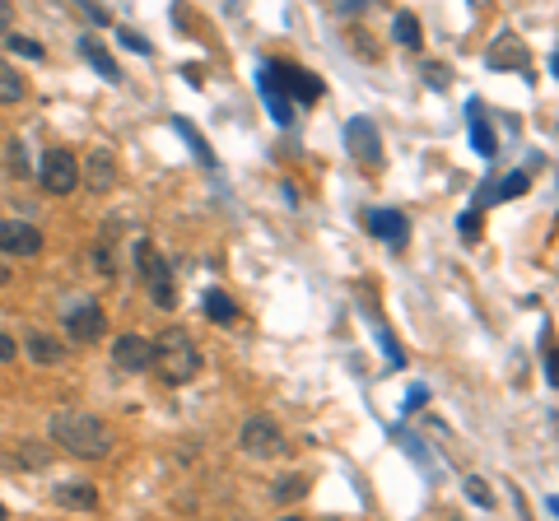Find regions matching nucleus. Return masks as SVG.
<instances>
[{"label": "nucleus", "instance_id": "obj_17", "mask_svg": "<svg viewBox=\"0 0 559 521\" xmlns=\"http://www.w3.org/2000/svg\"><path fill=\"white\" fill-rule=\"evenodd\" d=\"M261 94H266V103H271V112H275V121H280V126H289V121H294V107L275 94V84H271V75H266V70H261Z\"/></svg>", "mask_w": 559, "mask_h": 521}, {"label": "nucleus", "instance_id": "obj_10", "mask_svg": "<svg viewBox=\"0 0 559 521\" xmlns=\"http://www.w3.org/2000/svg\"><path fill=\"white\" fill-rule=\"evenodd\" d=\"M52 498L61 503V508H75V512H94L98 508L94 484H61V489H52Z\"/></svg>", "mask_w": 559, "mask_h": 521}, {"label": "nucleus", "instance_id": "obj_15", "mask_svg": "<svg viewBox=\"0 0 559 521\" xmlns=\"http://www.w3.org/2000/svg\"><path fill=\"white\" fill-rule=\"evenodd\" d=\"M201 308H205V317L224 321V326H229V321L238 317V308H233V298H229V294H219V289H215V294H205V298H201Z\"/></svg>", "mask_w": 559, "mask_h": 521}, {"label": "nucleus", "instance_id": "obj_33", "mask_svg": "<svg viewBox=\"0 0 559 521\" xmlns=\"http://www.w3.org/2000/svg\"><path fill=\"white\" fill-rule=\"evenodd\" d=\"M550 512H555V517H559V498H550Z\"/></svg>", "mask_w": 559, "mask_h": 521}, {"label": "nucleus", "instance_id": "obj_32", "mask_svg": "<svg viewBox=\"0 0 559 521\" xmlns=\"http://www.w3.org/2000/svg\"><path fill=\"white\" fill-rule=\"evenodd\" d=\"M10 28V5H0V33Z\"/></svg>", "mask_w": 559, "mask_h": 521}, {"label": "nucleus", "instance_id": "obj_25", "mask_svg": "<svg viewBox=\"0 0 559 521\" xmlns=\"http://www.w3.org/2000/svg\"><path fill=\"white\" fill-rule=\"evenodd\" d=\"M10 52H24V56H33V61H42V47L33 38H19V33H10Z\"/></svg>", "mask_w": 559, "mask_h": 521}, {"label": "nucleus", "instance_id": "obj_19", "mask_svg": "<svg viewBox=\"0 0 559 521\" xmlns=\"http://www.w3.org/2000/svg\"><path fill=\"white\" fill-rule=\"evenodd\" d=\"M112 177H117V168H112V159L98 149L94 159H89V182H94V187H112Z\"/></svg>", "mask_w": 559, "mask_h": 521}, {"label": "nucleus", "instance_id": "obj_7", "mask_svg": "<svg viewBox=\"0 0 559 521\" xmlns=\"http://www.w3.org/2000/svg\"><path fill=\"white\" fill-rule=\"evenodd\" d=\"M103 331H108V317H103V308H98V303H80V308H70V317H66V335H70V340L89 345V340H98Z\"/></svg>", "mask_w": 559, "mask_h": 521}, {"label": "nucleus", "instance_id": "obj_11", "mask_svg": "<svg viewBox=\"0 0 559 521\" xmlns=\"http://www.w3.org/2000/svg\"><path fill=\"white\" fill-rule=\"evenodd\" d=\"M24 345H28V354H33V363H42V368H52V363L66 359V345L52 340V335H42V331H33Z\"/></svg>", "mask_w": 559, "mask_h": 521}, {"label": "nucleus", "instance_id": "obj_16", "mask_svg": "<svg viewBox=\"0 0 559 521\" xmlns=\"http://www.w3.org/2000/svg\"><path fill=\"white\" fill-rule=\"evenodd\" d=\"M303 494H308V480H303V475H289V480H275L271 484V498H275V503H299Z\"/></svg>", "mask_w": 559, "mask_h": 521}, {"label": "nucleus", "instance_id": "obj_36", "mask_svg": "<svg viewBox=\"0 0 559 521\" xmlns=\"http://www.w3.org/2000/svg\"><path fill=\"white\" fill-rule=\"evenodd\" d=\"M0 521H10V512H5V508H0Z\"/></svg>", "mask_w": 559, "mask_h": 521}, {"label": "nucleus", "instance_id": "obj_20", "mask_svg": "<svg viewBox=\"0 0 559 521\" xmlns=\"http://www.w3.org/2000/svg\"><path fill=\"white\" fill-rule=\"evenodd\" d=\"M527 182H532L527 173H513L508 182H499V187H494V201H518V196H527Z\"/></svg>", "mask_w": 559, "mask_h": 521}, {"label": "nucleus", "instance_id": "obj_29", "mask_svg": "<svg viewBox=\"0 0 559 521\" xmlns=\"http://www.w3.org/2000/svg\"><path fill=\"white\" fill-rule=\"evenodd\" d=\"M10 168H14V173H24V168H28V163H24V149H19V145H10Z\"/></svg>", "mask_w": 559, "mask_h": 521}, {"label": "nucleus", "instance_id": "obj_3", "mask_svg": "<svg viewBox=\"0 0 559 521\" xmlns=\"http://www.w3.org/2000/svg\"><path fill=\"white\" fill-rule=\"evenodd\" d=\"M38 177H42V191H52V196H70V191L80 187V163L70 149H47L38 163Z\"/></svg>", "mask_w": 559, "mask_h": 521}, {"label": "nucleus", "instance_id": "obj_28", "mask_svg": "<svg viewBox=\"0 0 559 521\" xmlns=\"http://www.w3.org/2000/svg\"><path fill=\"white\" fill-rule=\"evenodd\" d=\"M424 80L434 84V89H448V70H443V66H424Z\"/></svg>", "mask_w": 559, "mask_h": 521}, {"label": "nucleus", "instance_id": "obj_21", "mask_svg": "<svg viewBox=\"0 0 559 521\" xmlns=\"http://www.w3.org/2000/svg\"><path fill=\"white\" fill-rule=\"evenodd\" d=\"M150 294H154V308H173V303H178V294H173V280H168V270L150 280Z\"/></svg>", "mask_w": 559, "mask_h": 521}, {"label": "nucleus", "instance_id": "obj_34", "mask_svg": "<svg viewBox=\"0 0 559 521\" xmlns=\"http://www.w3.org/2000/svg\"><path fill=\"white\" fill-rule=\"evenodd\" d=\"M5 280H10V270H5V266H0V284H5Z\"/></svg>", "mask_w": 559, "mask_h": 521}, {"label": "nucleus", "instance_id": "obj_22", "mask_svg": "<svg viewBox=\"0 0 559 521\" xmlns=\"http://www.w3.org/2000/svg\"><path fill=\"white\" fill-rule=\"evenodd\" d=\"M14 461H19V466H33V470H38V466H47V461H52V452H47L42 442H24Z\"/></svg>", "mask_w": 559, "mask_h": 521}, {"label": "nucleus", "instance_id": "obj_5", "mask_svg": "<svg viewBox=\"0 0 559 521\" xmlns=\"http://www.w3.org/2000/svg\"><path fill=\"white\" fill-rule=\"evenodd\" d=\"M112 359H117V368H126V373H150L154 368V340H145V335L126 331L112 340Z\"/></svg>", "mask_w": 559, "mask_h": 521}, {"label": "nucleus", "instance_id": "obj_23", "mask_svg": "<svg viewBox=\"0 0 559 521\" xmlns=\"http://www.w3.org/2000/svg\"><path fill=\"white\" fill-rule=\"evenodd\" d=\"M471 145H476V154H485V159H490V154H494V131H490V126H485V121H471Z\"/></svg>", "mask_w": 559, "mask_h": 521}, {"label": "nucleus", "instance_id": "obj_18", "mask_svg": "<svg viewBox=\"0 0 559 521\" xmlns=\"http://www.w3.org/2000/svg\"><path fill=\"white\" fill-rule=\"evenodd\" d=\"M396 42L410 47V52L420 47V19H415V14H396Z\"/></svg>", "mask_w": 559, "mask_h": 521}, {"label": "nucleus", "instance_id": "obj_37", "mask_svg": "<svg viewBox=\"0 0 559 521\" xmlns=\"http://www.w3.org/2000/svg\"><path fill=\"white\" fill-rule=\"evenodd\" d=\"M280 521H303V517H280Z\"/></svg>", "mask_w": 559, "mask_h": 521}, {"label": "nucleus", "instance_id": "obj_9", "mask_svg": "<svg viewBox=\"0 0 559 521\" xmlns=\"http://www.w3.org/2000/svg\"><path fill=\"white\" fill-rule=\"evenodd\" d=\"M345 145L355 149L364 163H378L382 159V140H378V126H373L369 117H355L350 126H345Z\"/></svg>", "mask_w": 559, "mask_h": 521}, {"label": "nucleus", "instance_id": "obj_26", "mask_svg": "<svg viewBox=\"0 0 559 521\" xmlns=\"http://www.w3.org/2000/svg\"><path fill=\"white\" fill-rule=\"evenodd\" d=\"M457 228H462L466 242H476L480 238V214H462V219H457Z\"/></svg>", "mask_w": 559, "mask_h": 521}, {"label": "nucleus", "instance_id": "obj_2", "mask_svg": "<svg viewBox=\"0 0 559 521\" xmlns=\"http://www.w3.org/2000/svg\"><path fill=\"white\" fill-rule=\"evenodd\" d=\"M150 373H159V382H168V387H182V382H191L201 373V349H196V340L182 326H168L164 335H154Z\"/></svg>", "mask_w": 559, "mask_h": 521}, {"label": "nucleus", "instance_id": "obj_13", "mask_svg": "<svg viewBox=\"0 0 559 521\" xmlns=\"http://www.w3.org/2000/svg\"><path fill=\"white\" fill-rule=\"evenodd\" d=\"M28 98V84H24V75L10 66V61H0V103L10 107V103H24Z\"/></svg>", "mask_w": 559, "mask_h": 521}, {"label": "nucleus", "instance_id": "obj_4", "mask_svg": "<svg viewBox=\"0 0 559 521\" xmlns=\"http://www.w3.org/2000/svg\"><path fill=\"white\" fill-rule=\"evenodd\" d=\"M238 447H243L252 461H271V456L285 452V438H280V424L266 415H252L243 424V433H238Z\"/></svg>", "mask_w": 559, "mask_h": 521}, {"label": "nucleus", "instance_id": "obj_24", "mask_svg": "<svg viewBox=\"0 0 559 521\" xmlns=\"http://www.w3.org/2000/svg\"><path fill=\"white\" fill-rule=\"evenodd\" d=\"M466 494H471V503H480V508H494V494H490V484L480 480V475H471V480H466Z\"/></svg>", "mask_w": 559, "mask_h": 521}, {"label": "nucleus", "instance_id": "obj_1", "mask_svg": "<svg viewBox=\"0 0 559 521\" xmlns=\"http://www.w3.org/2000/svg\"><path fill=\"white\" fill-rule=\"evenodd\" d=\"M47 433H52V442L61 452L80 456V461H103V456H112V447H117V433H112L98 415H89V410H56Z\"/></svg>", "mask_w": 559, "mask_h": 521}, {"label": "nucleus", "instance_id": "obj_6", "mask_svg": "<svg viewBox=\"0 0 559 521\" xmlns=\"http://www.w3.org/2000/svg\"><path fill=\"white\" fill-rule=\"evenodd\" d=\"M0 252L5 256H38L42 252V228L24 224V219H5V224H0Z\"/></svg>", "mask_w": 559, "mask_h": 521}, {"label": "nucleus", "instance_id": "obj_30", "mask_svg": "<svg viewBox=\"0 0 559 521\" xmlns=\"http://www.w3.org/2000/svg\"><path fill=\"white\" fill-rule=\"evenodd\" d=\"M0 359H5V363L14 359V340H10V335H0Z\"/></svg>", "mask_w": 559, "mask_h": 521}, {"label": "nucleus", "instance_id": "obj_8", "mask_svg": "<svg viewBox=\"0 0 559 521\" xmlns=\"http://www.w3.org/2000/svg\"><path fill=\"white\" fill-rule=\"evenodd\" d=\"M369 233L373 238H382V242H392V247H406L410 242V219L401 210H369Z\"/></svg>", "mask_w": 559, "mask_h": 521}, {"label": "nucleus", "instance_id": "obj_27", "mask_svg": "<svg viewBox=\"0 0 559 521\" xmlns=\"http://www.w3.org/2000/svg\"><path fill=\"white\" fill-rule=\"evenodd\" d=\"M122 47H131V52H140V56H150V42L140 38V33H131V28H122Z\"/></svg>", "mask_w": 559, "mask_h": 521}, {"label": "nucleus", "instance_id": "obj_31", "mask_svg": "<svg viewBox=\"0 0 559 521\" xmlns=\"http://www.w3.org/2000/svg\"><path fill=\"white\" fill-rule=\"evenodd\" d=\"M550 382L559 387V354H550Z\"/></svg>", "mask_w": 559, "mask_h": 521}, {"label": "nucleus", "instance_id": "obj_12", "mask_svg": "<svg viewBox=\"0 0 559 521\" xmlns=\"http://www.w3.org/2000/svg\"><path fill=\"white\" fill-rule=\"evenodd\" d=\"M271 75H280V80L294 89V94L303 98V103H313V98H322V80H313L308 70H294V66H280V70H271Z\"/></svg>", "mask_w": 559, "mask_h": 521}, {"label": "nucleus", "instance_id": "obj_35", "mask_svg": "<svg viewBox=\"0 0 559 521\" xmlns=\"http://www.w3.org/2000/svg\"><path fill=\"white\" fill-rule=\"evenodd\" d=\"M550 70H555V75H559V56H555V61H550Z\"/></svg>", "mask_w": 559, "mask_h": 521}, {"label": "nucleus", "instance_id": "obj_14", "mask_svg": "<svg viewBox=\"0 0 559 521\" xmlns=\"http://www.w3.org/2000/svg\"><path fill=\"white\" fill-rule=\"evenodd\" d=\"M80 52H84V61H89V66H98V70H103V80H122V70H117V61H112V56L103 52V47H98L94 38H84V42H80Z\"/></svg>", "mask_w": 559, "mask_h": 521}]
</instances>
